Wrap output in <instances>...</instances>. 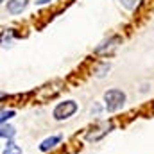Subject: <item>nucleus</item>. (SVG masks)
Listing matches in <instances>:
<instances>
[{
  "mask_svg": "<svg viewBox=\"0 0 154 154\" xmlns=\"http://www.w3.org/2000/svg\"><path fill=\"white\" fill-rule=\"evenodd\" d=\"M111 127H113L111 122H102V124H99L95 129H91V131L86 134V140H88V142H97V140H100L102 136H106V134L111 131Z\"/></svg>",
  "mask_w": 154,
  "mask_h": 154,
  "instance_id": "obj_4",
  "label": "nucleus"
},
{
  "mask_svg": "<svg viewBox=\"0 0 154 154\" xmlns=\"http://www.w3.org/2000/svg\"><path fill=\"white\" fill-rule=\"evenodd\" d=\"M50 2H54V0H36L38 5H45V4H50Z\"/></svg>",
  "mask_w": 154,
  "mask_h": 154,
  "instance_id": "obj_13",
  "label": "nucleus"
},
{
  "mask_svg": "<svg viewBox=\"0 0 154 154\" xmlns=\"http://www.w3.org/2000/svg\"><path fill=\"white\" fill-rule=\"evenodd\" d=\"M77 111V102L75 100H65V102H59L56 108H54V118L56 120H66Z\"/></svg>",
  "mask_w": 154,
  "mask_h": 154,
  "instance_id": "obj_2",
  "label": "nucleus"
},
{
  "mask_svg": "<svg viewBox=\"0 0 154 154\" xmlns=\"http://www.w3.org/2000/svg\"><path fill=\"white\" fill-rule=\"evenodd\" d=\"M13 116H14V111H13V109H9V111L4 109V111H2V116H0V122L5 124V120H9V118H13Z\"/></svg>",
  "mask_w": 154,
  "mask_h": 154,
  "instance_id": "obj_11",
  "label": "nucleus"
},
{
  "mask_svg": "<svg viewBox=\"0 0 154 154\" xmlns=\"http://www.w3.org/2000/svg\"><path fill=\"white\" fill-rule=\"evenodd\" d=\"M104 102H106V109L109 113H115V111H118L124 106L125 93L122 90H118V88H111V90H108L104 93Z\"/></svg>",
  "mask_w": 154,
  "mask_h": 154,
  "instance_id": "obj_1",
  "label": "nucleus"
},
{
  "mask_svg": "<svg viewBox=\"0 0 154 154\" xmlns=\"http://www.w3.org/2000/svg\"><path fill=\"white\" fill-rule=\"evenodd\" d=\"M22 151L14 145V143H11V142H7V145H5V154H20Z\"/></svg>",
  "mask_w": 154,
  "mask_h": 154,
  "instance_id": "obj_10",
  "label": "nucleus"
},
{
  "mask_svg": "<svg viewBox=\"0 0 154 154\" xmlns=\"http://www.w3.org/2000/svg\"><path fill=\"white\" fill-rule=\"evenodd\" d=\"M120 41H122L120 36H109L108 39H104L99 47H95L93 54H97V56H108V54H111L116 47H118Z\"/></svg>",
  "mask_w": 154,
  "mask_h": 154,
  "instance_id": "obj_3",
  "label": "nucleus"
},
{
  "mask_svg": "<svg viewBox=\"0 0 154 154\" xmlns=\"http://www.w3.org/2000/svg\"><path fill=\"white\" fill-rule=\"evenodd\" d=\"M118 2H120V5H122L124 9H127V11H136V9L142 5L143 0H118Z\"/></svg>",
  "mask_w": 154,
  "mask_h": 154,
  "instance_id": "obj_7",
  "label": "nucleus"
},
{
  "mask_svg": "<svg viewBox=\"0 0 154 154\" xmlns=\"http://www.w3.org/2000/svg\"><path fill=\"white\" fill-rule=\"evenodd\" d=\"M27 5H29V0H9V2L5 4L7 13H9V14H13V16L22 14V13L27 9Z\"/></svg>",
  "mask_w": 154,
  "mask_h": 154,
  "instance_id": "obj_5",
  "label": "nucleus"
},
{
  "mask_svg": "<svg viewBox=\"0 0 154 154\" xmlns=\"http://www.w3.org/2000/svg\"><path fill=\"white\" fill-rule=\"evenodd\" d=\"M59 142H61V136H59V134L50 136V138H47V140H43V142L39 143V151H41V152H47V151H50L52 147H56Z\"/></svg>",
  "mask_w": 154,
  "mask_h": 154,
  "instance_id": "obj_6",
  "label": "nucleus"
},
{
  "mask_svg": "<svg viewBox=\"0 0 154 154\" xmlns=\"http://www.w3.org/2000/svg\"><path fill=\"white\" fill-rule=\"evenodd\" d=\"M2 2H5V0H2Z\"/></svg>",
  "mask_w": 154,
  "mask_h": 154,
  "instance_id": "obj_14",
  "label": "nucleus"
},
{
  "mask_svg": "<svg viewBox=\"0 0 154 154\" xmlns=\"http://www.w3.org/2000/svg\"><path fill=\"white\" fill-rule=\"evenodd\" d=\"M0 136H2V138H13V136H14V129H13L11 125H5V124H2Z\"/></svg>",
  "mask_w": 154,
  "mask_h": 154,
  "instance_id": "obj_8",
  "label": "nucleus"
},
{
  "mask_svg": "<svg viewBox=\"0 0 154 154\" xmlns=\"http://www.w3.org/2000/svg\"><path fill=\"white\" fill-rule=\"evenodd\" d=\"M93 113H95V115H99V113H100V106H99V104H97L95 108H91V115H93Z\"/></svg>",
  "mask_w": 154,
  "mask_h": 154,
  "instance_id": "obj_12",
  "label": "nucleus"
},
{
  "mask_svg": "<svg viewBox=\"0 0 154 154\" xmlns=\"http://www.w3.org/2000/svg\"><path fill=\"white\" fill-rule=\"evenodd\" d=\"M109 68H111V66H109V63H102V65L95 70V75H97V77L106 75V72H109Z\"/></svg>",
  "mask_w": 154,
  "mask_h": 154,
  "instance_id": "obj_9",
  "label": "nucleus"
}]
</instances>
